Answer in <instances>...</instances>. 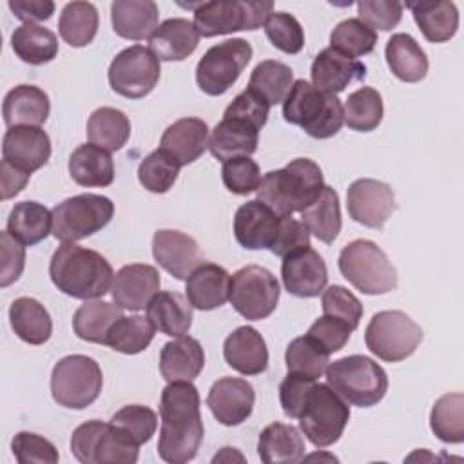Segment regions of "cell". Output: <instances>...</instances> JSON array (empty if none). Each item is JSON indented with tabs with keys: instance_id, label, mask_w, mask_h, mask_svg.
<instances>
[{
	"instance_id": "cell-1",
	"label": "cell",
	"mask_w": 464,
	"mask_h": 464,
	"mask_svg": "<svg viewBox=\"0 0 464 464\" xmlns=\"http://www.w3.org/2000/svg\"><path fill=\"white\" fill-rule=\"evenodd\" d=\"M160 459L170 464L192 460L205 433L199 411V393L192 381H176L163 388L160 399Z\"/></svg>"
},
{
	"instance_id": "cell-2",
	"label": "cell",
	"mask_w": 464,
	"mask_h": 464,
	"mask_svg": "<svg viewBox=\"0 0 464 464\" xmlns=\"http://www.w3.org/2000/svg\"><path fill=\"white\" fill-rule=\"evenodd\" d=\"M54 286L74 299H98L111 290L114 272L111 263L96 250L62 243L49 263Z\"/></svg>"
},
{
	"instance_id": "cell-3",
	"label": "cell",
	"mask_w": 464,
	"mask_h": 464,
	"mask_svg": "<svg viewBox=\"0 0 464 464\" xmlns=\"http://www.w3.org/2000/svg\"><path fill=\"white\" fill-rule=\"evenodd\" d=\"M324 188L321 167L308 160L297 158L277 170L261 178L257 199L279 216H292L310 207Z\"/></svg>"
},
{
	"instance_id": "cell-4",
	"label": "cell",
	"mask_w": 464,
	"mask_h": 464,
	"mask_svg": "<svg viewBox=\"0 0 464 464\" xmlns=\"http://www.w3.org/2000/svg\"><path fill=\"white\" fill-rule=\"evenodd\" d=\"M283 116L315 140L335 136L344 123V109L335 94L323 92L306 80H295L283 100Z\"/></svg>"
},
{
	"instance_id": "cell-5",
	"label": "cell",
	"mask_w": 464,
	"mask_h": 464,
	"mask_svg": "<svg viewBox=\"0 0 464 464\" xmlns=\"http://www.w3.org/2000/svg\"><path fill=\"white\" fill-rule=\"evenodd\" d=\"M328 386L348 404L370 408L382 401L388 392V375L373 359L366 355H348L328 362Z\"/></svg>"
},
{
	"instance_id": "cell-6",
	"label": "cell",
	"mask_w": 464,
	"mask_h": 464,
	"mask_svg": "<svg viewBox=\"0 0 464 464\" xmlns=\"http://www.w3.org/2000/svg\"><path fill=\"white\" fill-rule=\"evenodd\" d=\"M343 277L368 295H381L395 290L397 270L386 252L370 239H355L343 246L339 259Z\"/></svg>"
},
{
	"instance_id": "cell-7",
	"label": "cell",
	"mask_w": 464,
	"mask_h": 464,
	"mask_svg": "<svg viewBox=\"0 0 464 464\" xmlns=\"http://www.w3.org/2000/svg\"><path fill=\"white\" fill-rule=\"evenodd\" d=\"M71 451L82 464H134L140 444L112 422L87 420L72 431Z\"/></svg>"
},
{
	"instance_id": "cell-8",
	"label": "cell",
	"mask_w": 464,
	"mask_h": 464,
	"mask_svg": "<svg viewBox=\"0 0 464 464\" xmlns=\"http://www.w3.org/2000/svg\"><path fill=\"white\" fill-rule=\"evenodd\" d=\"M194 9V27L203 38L236 31H256L274 11L272 2L261 0H214L188 5Z\"/></svg>"
},
{
	"instance_id": "cell-9",
	"label": "cell",
	"mask_w": 464,
	"mask_h": 464,
	"mask_svg": "<svg viewBox=\"0 0 464 464\" xmlns=\"http://www.w3.org/2000/svg\"><path fill=\"white\" fill-rule=\"evenodd\" d=\"M53 236L62 243H76L109 225L114 203L102 194H78L63 199L53 210Z\"/></svg>"
},
{
	"instance_id": "cell-10",
	"label": "cell",
	"mask_w": 464,
	"mask_h": 464,
	"mask_svg": "<svg viewBox=\"0 0 464 464\" xmlns=\"http://www.w3.org/2000/svg\"><path fill=\"white\" fill-rule=\"evenodd\" d=\"M103 375L100 364L87 355L62 357L51 373L53 399L69 410L91 406L102 393Z\"/></svg>"
},
{
	"instance_id": "cell-11",
	"label": "cell",
	"mask_w": 464,
	"mask_h": 464,
	"mask_svg": "<svg viewBox=\"0 0 464 464\" xmlns=\"http://www.w3.org/2000/svg\"><path fill=\"white\" fill-rule=\"evenodd\" d=\"M420 341V326L401 310L377 312L364 330L366 348L386 362L408 359Z\"/></svg>"
},
{
	"instance_id": "cell-12",
	"label": "cell",
	"mask_w": 464,
	"mask_h": 464,
	"mask_svg": "<svg viewBox=\"0 0 464 464\" xmlns=\"http://www.w3.org/2000/svg\"><path fill=\"white\" fill-rule=\"evenodd\" d=\"M348 420V402L328 384H314L299 415V426L306 439L315 448L332 446L341 439Z\"/></svg>"
},
{
	"instance_id": "cell-13",
	"label": "cell",
	"mask_w": 464,
	"mask_h": 464,
	"mask_svg": "<svg viewBox=\"0 0 464 464\" xmlns=\"http://www.w3.org/2000/svg\"><path fill=\"white\" fill-rule=\"evenodd\" d=\"M252 58V45L243 38H230L212 45L196 65V83L208 96L225 94Z\"/></svg>"
},
{
	"instance_id": "cell-14",
	"label": "cell",
	"mask_w": 464,
	"mask_h": 464,
	"mask_svg": "<svg viewBox=\"0 0 464 464\" xmlns=\"http://www.w3.org/2000/svg\"><path fill=\"white\" fill-rule=\"evenodd\" d=\"M279 292V283L270 270L246 265L232 274L228 301L245 319L261 321L276 310Z\"/></svg>"
},
{
	"instance_id": "cell-15",
	"label": "cell",
	"mask_w": 464,
	"mask_h": 464,
	"mask_svg": "<svg viewBox=\"0 0 464 464\" xmlns=\"http://www.w3.org/2000/svg\"><path fill=\"white\" fill-rule=\"evenodd\" d=\"M160 60L143 45H130L118 53L109 65V85L120 96L138 100L147 96L160 80Z\"/></svg>"
},
{
	"instance_id": "cell-16",
	"label": "cell",
	"mask_w": 464,
	"mask_h": 464,
	"mask_svg": "<svg viewBox=\"0 0 464 464\" xmlns=\"http://www.w3.org/2000/svg\"><path fill=\"white\" fill-rule=\"evenodd\" d=\"M346 208L353 221L368 228H381L395 210V194L382 181L361 178L348 187Z\"/></svg>"
},
{
	"instance_id": "cell-17",
	"label": "cell",
	"mask_w": 464,
	"mask_h": 464,
	"mask_svg": "<svg viewBox=\"0 0 464 464\" xmlns=\"http://www.w3.org/2000/svg\"><path fill=\"white\" fill-rule=\"evenodd\" d=\"M51 158V140L42 127H9L2 140V161L27 174L44 167Z\"/></svg>"
},
{
	"instance_id": "cell-18",
	"label": "cell",
	"mask_w": 464,
	"mask_h": 464,
	"mask_svg": "<svg viewBox=\"0 0 464 464\" xmlns=\"http://www.w3.org/2000/svg\"><path fill=\"white\" fill-rule=\"evenodd\" d=\"M152 256L163 270L179 281H187V277L203 263V254L196 239L172 228L154 232Z\"/></svg>"
},
{
	"instance_id": "cell-19",
	"label": "cell",
	"mask_w": 464,
	"mask_h": 464,
	"mask_svg": "<svg viewBox=\"0 0 464 464\" xmlns=\"http://www.w3.org/2000/svg\"><path fill=\"white\" fill-rule=\"evenodd\" d=\"M281 277L292 295L317 297L328 283V270L323 257L314 248L306 246L283 257Z\"/></svg>"
},
{
	"instance_id": "cell-20",
	"label": "cell",
	"mask_w": 464,
	"mask_h": 464,
	"mask_svg": "<svg viewBox=\"0 0 464 464\" xmlns=\"http://www.w3.org/2000/svg\"><path fill=\"white\" fill-rule=\"evenodd\" d=\"M254 386L239 377L218 379L207 395V406L223 426H237L245 422L254 410Z\"/></svg>"
},
{
	"instance_id": "cell-21",
	"label": "cell",
	"mask_w": 464,
	"mask_h": 464,
	"mask_svg": "<svg viewBox=\"0 0 464 464\" xmlns=\"http://www.w3.org/2000/svg\"><path fill=\"white\" fill-rule=\"evenodd\" d=\"M281 216L276 214L259 199H250L243 203L234 216V236L236 241L246 250L272 248Z\"/></svg>"
},
{
	"instance_id": "cell-22",
	"label": "cell",
	"mask_w": 464,
	"mask_h": 464,
	"mask_svg": "<svg viewBox=\"0 0 464 464\" xmlns=\"http://www.w3.org/2000/svg\"><path fill=\"white\" fill-rule=\"evenodd\" d=\"M160 272L152 265L132 263L121 266L112 279L111 294L118 306L125 310H143L160 292Z\"/></svg>"
},
{
	"instance_id": "cell-23",
	"label": "cell",
	"mask_w": 464,
	"mask_h": 464,
	"mask_svg": "<svg viewBox=\"0 0 464 464\" xmlns=\"http://www.w3.org/2000/svg\"><path fill=\"white\" fill-rule=\"evenodd\" d=\"M312 85L323 92L337 94L348 85L366 78V65L334 47L323 49L312 62Z\"/></svg>"
},
{
	"instance_id": "cell-24",
	"label": "cell",
	"mask_w": 464,
	"mask_h": 464,
	"mask_svg": "<svg viewBox=\"0 0 464 464\" xmlns=\"http://www.w3.org/2000/svg\"><path fill=\"white\" fill-rule=\"evenodd\" d=\"M223 357L230 368L243 375H259L268 366L266 343L252 326H239L227 335Z\"/></svg>"
},
{
	"instance_id": "cell-25",
	"label": "cell",
	"mask_w": 464,
	"mask_h": 464,
	"mask_svg": "<svg viewBox=\"0 0 464 464\" xmlns=\"http://www.w3.org/2000/svg\"><path fill=\"white\" fill-rule=\"evenodd\" d=\"M259 129L246 120L223 116L212 129L208 138V150L214 158L227 161L232 158L252 156L257 150Z\"/></svg>"
},
{
	"instance_id": "cell-26",
	"label": "cell",
	"mask_w": 464,
	"mask_h": 464,
	"mask_svg": "<svg viewBox=\"0 0 464 464\" xmlns=\"http://www.w3.org/2000/svg\"><path fill=\"white\" fill-rule=\"evenodd\" d=\"M208 147V125L199 118H181L170 123L161 136L160 149L170 154L179 167L196 161Z\"/></svg>"
},
{
	"instance_id": "cell-27",
	"label": "cell",
	"mask_w": 464,
	"mask_h": 464,
	"mask_svg": "<svg viewBox=\"0 0 464 464\" xmlns=\"http://www.w3.org/2000/svg\"><path fill=\"white\" fill-rule=\"evenodd\" d=\"M185 294L192 308H219L221 304H225L230 294V274L216 263H201L187 277Z\"/></svg>"
},
{
	"instance_id": "cell-28",
	"label": "cell",
	"mask_w": 464,
	"mask_h": 464,
	"mask_svg": "<svg viewBox=\"0 0 464 464\" xmlns=\"http://www.w3.org/2000/svg\"><path fill=\"white\" fill-rule=\"evenodd\" d=\"M199 44V33L187 18L161 22L149 38V49L158 60L179 62L188 58Z\"/></svg>"
},
{
	"instance_id": "cell-29",
	"label": "cell",
	"mask_w": 464,
	"mask_h": 464,
	"mask_svg": "<svg viewBox=\"0 0 464 464\" xmlns=\"http://www.w3.org/2000/svg\"><path fill=\"white\" fill-rule=\"evenodd\" d=\"M205 366V352L198 339L178 337L163 344L160 352V372L167 382L194 381Z\"/></svg>"
},
{
	"instance_id": "cell-30",
	"label": "cell",
	"mask_w": 464,
	"mask_h": 464,
	"mask_svg": "<svg viewBox=\"0 0 464 464\" xmlns=\"http://www.w3.org/2000/svg\"><path fill=\"white\" fill-rule=\"evenodd\" d=\"M51 111L49 96L36 85H16L13 87L2 105L4 121L7 127H20V125H33L40 127L47 121Z\"/></svg>"
},
{
	"instance_id": "cell-31",
	"label": "cell",
	"mask_w": 464,
	"mask_h": 464,
	"mask_svg": "<svg viewBox=\"0 0 464 464\" xmlns=\"http://www.w3.org/2000/svg\"><path fill=\"white\" fill-rule=\"evenodd\" d=\"M112 29L125 40H145L158 27V5L152 0H114Z\"/></svg>"
},
{
	"instance_id": "cell-32",
	"label": "cell",
	"mask_w": 464,
	"mask_h": 464,
	"mask_svg": "<svg viewBox=\"0 0 464 464\" xmlns=\"http://www.w3.org/2000/svg\"><path fill=\"white\" fill-rule=\"evenodd\" d=\"M406 7L411 11L415 24L428 42L442 44L455 36L459 29V11L453 2L419 0L408 2Z\"/></svg>"
},
{
	"instance_id": "cell-33",
	"label": "cell",
	"mask_w": 464,
	"mask_h": 464,
	"mask_svg": "<svg viewBox=\"0 0 464 464\" xmlns=\"http://www.w3.org/2000/svg\"><path fill=\"white\" fill-rule=\"evenodd\" d=\"M257 455L265 464H295L304 457V440L292 424L272 422L257 440Z\"/></svg>"
},
{
	"instance_id": "cell-34",
	"label": "cell",
	"mask_w": 464,
	"mask_h": 464,
	"mask_svg": "<svg viewBox=\"0 0 464 464\" xmlns=\"http://www.w3.org/2000/svg\"><path fill=\"white\" fill-rule=\"evenodd\" d=\"M69 174L82 187H109L114 181V163L111 152L83 143L69 156Z\"/></svg>"
},
{
	"instance_id": "cell-35",
	"label": "cell",
	"mask_w": 464,
	"mask_h": 464,
	"mask_svg": "<svg viewBox=\"0 0 464 464\" xmlns=\"http://www.w3.org/2000/svg\"><path fill=\"white\" fill-rule=\"evenodd\" d=\"M386 63L395 78L415 83L424 80L428 72V56L408 33H395L386 42Z\"/></svg>"
},
{
	"instance_id": "cell-36",
	"label": "cell",
	"mask_w": 464,
	"mask_h": 464,
	"mask_svg": "<svg viewBox=\"0 0 464 464\" xmlns=\"http://www.w3.org/2000/svg\"><path fill=\"white\" fill-rule=\"evenodd\" d=\"M147 317L165 335L181 337L192 324V304L178 292H158L147 304Z\"/></svg>"
},
{
	"instance_id": "cell-37",
	"label": "cell",
	"mask_w": 464,
	"mask_h": 464,
	"mask_svg": "<svg viewBox=\"0 0 464 464\" xmlns=\"http://www.w3.org/2000/svg\"><path fill=\"white\" fill-rule=\"evenodd\" d=\"M9 323L14 334L29 344H44L53 334L49 312L33 297H18L11 303Z\"/></svg>"
},
{
	"instance_id": "cell-38",
	"label": "cell",
	"mask_w": 464,
	"mask_h": 464,
	"mask_svg": "<svg viewBox=\"0 0 464 464\" xmlns=\"http://www.w3.org/2000/svg\"><path fill=\"white\" fill-rule=\"evenodd\" d=\"M53 228V214L38 201L16 203L7 218V232L22 245L44 241Z\"/></svg>"
},
{
	"instance_id": "cell-39",
	"label": "cell",
	"mask_w": 464,
	"mask_h": 464,
	"mask_svg": "<svg viewBox=\"0 0 464 464\" xmlns=\"http://www.w3.org/2000/svg\"><path fill=\"white\" fill-rule=\"evenodd\" d=\"M121 315V306L102 299H89L74 312L72 330L80 339L87 343L105 344V337L111 326Z\"/></svg>"
},
{
	"instance_id": "cell-40",
	"label": "cell",
	"mask_w": 464,
	"mask_h": 464,
	"mask_svg": "<svg viewBox=\"0 0 464 464\" xmlns=\"http://www.w3.org/2000/svg\"><path fill=\"white\" fill-rule=\"evenodd\" d=\"M11 47L14 54L31 65H42L56 58V34L38 24H22L11 34Z\"/></svg>"
},
{
	"instance_id": "cell-41",
	"label": "cell",
	"mask_w": 464,
	"mask_h": 464,
	"mask_svg": "<svg viewBox=\"0 0 464 464\" xmlns=\"http://www.w3.org/2000/svg\"><path fill=\"white\" fill-rule=\"evenodd\" d=\"M301 221L308 228L310 234H314L319 241L330 245L341 232V207H339V196L337 192L324 185L319 198L301 210Z\"/></svg>"
},
{
	"instance_id": "cell-42",
	"label": "cell",
	"mask_w": 464,
	"mask_h": 464,
	"mask_svg": "<svg viewBox=\"0 0 464 464\" xmlns=\"http://www.w3.org/2000/svg\"><path fill=\"white\" fill-rule=\"evenodd\" d=\"M130 136V121L125 112L114 107H100L87 120L89 143L109 152L120 150Z\"/></svg>"
},
{
	"instance_id": "cell-43",
	"label": "cell",
	"mask_w": 464,
	"mask_h": 464,
	"mask_svg": "<svg viewBox=\"0 0 464 464\" xmlns=\"http://www.w3.org/2000/svg\"><path fill=\"white\" fill-rule=\"evenodd\" d=\"M98 9L91 2H69L62 9L58 31L65 44L71 47L89 45L98 33Z\"/></svg>"
},
{
	"instance_id": "cell-44",
	"label": "cell",
	"mask_w": 464,
	"mask_h": 464,
	"mask_svg": "<svg viewBox=\"0 0 464 464\" xmlns=\"http://www.w3.org/2000/svg\"><path fill=\"white\" fill-rule=\"evenodd\" d=\"M156 326L143 315H121L109 330L105 344L116 352L134 355L143 352L154 339Z\"/></svg>"
},
{
	"instance_id": "cell-45",
	"label": "cell",
	"mask_w": 464,
	"mask_h": 464,
	"mask_svg": "<svg viewBox=\"0 0 464 464\" xmlns=\"http://www.w3.org/2000/svg\"><path fill=\"white\" fill-rule=\"evenodd\" d=\"M294 83V71L277 60H265L257 63L250 74L248 89L257 92L272 105L281 103Z\"/></svg>"
},
{
	"instance_id": "cell-46",
	"label": "cell",
	"mask_w": 464,
	"mask_h": 464,
	"mask_svg": "<svg viewBox=\"0 0 464 464\" xmlns=\"http://www.w3.org/2000/svg\"><path fill=\"white\" fill-rule=\"evenodd\" d=\"M343 109H344V123L348 125V129L357 132L375 130L381 125L382 114H384L382 96L373 87H361L353 91L348 96Z\"/></svg>"
},
{
	"instance_id": "cell-47",
	"label": "cell",
	"mask_w": 464,
	"mask_h": 464,
	"mask_svg": "<svg viewBox=\"0 0 464 464\" xmlns=\"http://www.w3.org/2000/svg\"><path fill=\"white\" fill-rule=\"evenodd\" d=\"M431 431L450 444H460L464 440V395L446 393L439 397L430 413Z\"/></svg>"
},
{
	"instance_id": "cell-48",
	"label": "cell",
	"mask_w": 464,
	"mask_h": 464,
	"mask_svg": "<svg viewBox=\"0 0 464 464\" xmlns=\"http://www.w3.org/2000/svg\"><path fill=\"white\" fill-rule=\"evenodd\" d=\"M285 362L288 373L303 375L315 381L324 373L330 362V353L312 337L303 335L290 341L285 352Z\"/></svg>"
},
{
	"instance_id": "cell-49",
	"label": "cell",
	"mask_w": 464,
	"mask_h": 464,
	"mask_svg": "<svg viewBox=\"0 0 464 464\" xmlns=\"http://www.w3.org/2000/svg\"><path fill=\"white\" fill-rule=\"evenodd\" d=\"M375 44L377 33L359 18H348L339 22L330 34V47L352 58L370 54L375 49Z\"/></svg>"
},
{
	"instance_id": "cell-50",
	"label": "cell",
	"mask_w": 464,
	"mask_h": 464,
	"mask_svg": "<svg viewBox=\"0 0 464 464\" xmlns=\"http://www.w3.org/2000/svg\"><path fill=\"white\" fill-rule=\"evenodd\" d=\"M179 165L178 161L161 149H156L145 156L138 167L140 183L154 194L167 192L178 179Z\"/></svg>"
},
{
	"instance_id": "cell-51",
	"label": "cell",
	"mask_w": 464,
	"mask_h": 464,
	"mask_svg": "<svg viewBox=\"0 0 464 464\" xmlns=\"http://www.w3.org/2000/svg\"><path fill=\"white\" fill-rule=\"evenodd\" d=\"M266 38L286 54H297L304 45V31L297 18L285 11H272L265 22Z\"/></svg>"
},
{
	"instance_id": "cell-52",
	"label": "cell",
	"mask_w": 464,
	"mask_h": 464,
	"mask_svg": "<svg viewBox=\"0 0 464 464\" xmlns=\"http://www.w3.org/2000/svg\"><path fill=\"white\" fill-rule=\"evenodd\" d=\"M321 306L324 315H332L343 323H346L352 330L359 326L362 317V304L361 301L344 286L332 285L323 290Z\"/></svg>"
},
{
	"instance_id": "cell-53",
	"label": "cell",
	"mask_w": 464,
	"mask_h": 464,
	"mask_svg": "<svg viewBox=\"0 0 464 464\" xmlns=\"http://www.w3.org/2000/svg\"><path fill=\"white\" fill-rule=\"evenodd\" d=\"M111 422L127 431L140 446L149 442L158 428L156 413L141 404L123 406L111 417Z\"/></svg>"
},
{
	"instance_id": "cell-54",
	"label": "cell",
	"mask_w": 464,
	"mask_h": 464,
	"mask_svg": "<svg viewBox=\"0 0 464 464\" xmlns=\"http://www.w3.org/2000/svg\"><path fill=\"white\" fill-rule=\"evenodd\" d=\"M221 179L230 192L245 196L257 190L261 183V170L259 165L254 160H250V156L232 158L223 161Z\"/></svg>"
},
{
	"instance_id": "cell-55",
	"label": "cell",
	"mask_w": 464,
	"mask_h": 464,
	"mask_svg": "<svg viewBox=\"0 0 464 464\" xmlns=\"http://www.w3.org/2000/svg\"><path fill=\"white\" fill-rule=\"evenodd\" d=\"M11 450L20 464H56L60 459L54 444L33 431L16 433Z\"/></svg>"
},
{
	"instance_id": "cell-56",
	"label": "cell",
	"mask_w": 464,
	"mask_h": 464,
	"mask_svg": "<svg viewBox=\"0 0 464 464\" xmlns=\"http://www.w3.org/2000/svg\"><path fill=\"white\" fill-rule=\"evenodd\" d=\"M402 4L392 0H361L357 4L359 20L370 29L392 31L402 18Z\"/></svg>"
},
{
	"instance_id": "cell-57",
	"label": "cell",
	"mask_w": 464,
	"mask_h": 464,
	"mask_svg": "<svg viewBox=\"0 0 464 464\" xmlns=\"http://www.w3.org/2000/svg\"><path fill=\"white\" fill-rule=\"evenodd\" d=\"M352 328L332 317V315H321L317 317L312 326L308 328L306 335L312 337L319 346H323L328 353H334V352H339L341 348H344V344L348 343L350 335H352Z\"/></svg>"
},
{
	"instance_id": "cell-58",
	"label": "cell",
	"mask_w": 464,
	"mask_h": 464,
	"mask_svg": "<svg viewBox=\"0 0 464 464\" xmlns=\"http://www.w3.org/2000/svg\"><path fill=\"white\" fill-rule=\"evenodd\" d=\"M268 112H270V103L266 100H263L257 92H254L252 89L246 87L228 103L223 116H234V118L246 120L261 130L268 120Z\"/></svg>"
},
{
	"instance_id": "cell-59",
	"label": "cell",
	"mask_w": 464,
	"mask_h": 464,
	"mask_svg": "<svg viewBox=\"0 0 464 464\" xmlns=\"http://www.w3.org/2000/svg\"><path fill=\"white\" fill-rule=\"evenodd\" d=\"M314 384H315L314 379L295 375V373H288L281 381V384H279V402H281V408H283L286 417L299 419Z\"/></svg>"
},
{
	"instance_id": "cell-60",
	"label": "cell",
	"mask_w": 464,
	"mask_h": 464,
	"mask_svg": "<svg viewBox=\"0 0 464 464\" xmlns=\"http://www.w3.org/2000/svg\"><path fill=\"white\" fill-rule=\"evenodd\" d=\"M0 286L5 288L14 283L25 266V248L7 230L0 234Z\"/></svg>"
},
{
	"instance_id": "cell-61",
	"label": "cell",
	"mask_w": 464,
	"mask_h": 464,
	"mask_svg": "<svg viewBox=\"0 0 464 464\" xmlns=\"http://www.w3.org/2000/svg\"><path fill=\"white\" fill-rule=\"evenodd\" d=\"M306 246H310V232L304 227V223L292 216H281L277 237L270 252L279 257H285L286 254L295 252L299 248H306Z\"/></svg>"
},
{
	"instance_id": "cell-62",
	"label": "cell",
	"mask_w": 464,
	"mask_h": 464,
	"mask_svg": "<svg viewBox=\"0 0 464 464\" xmlns=\"http://www.w3.org/2000/svg\"><path fill=\"white\" fill-rule=\"evenodd\" d=\"M9 9L24 24H34L49 20L54 13V2L51 0H11Z\"/></svg>"
},
{
	"instance_id": "cell-63",
	"label": "cell",
	"mask_w": 464,
	"mask_h": 464,
	"mask_svg": "<svg viewBox=\"0 0 464 464\" xmlns=\"http://www.w3.org/2000/svg\"><path fill=\"white\" fill-rule=\"evenodd\" d=\"M31 174L18 170L11 167L9 163L2 161L0 163V181H2V199L14 198L29 181Z\"/></svg>"
},
{
	"instance_id": "cell-64",
	"label": "cell",
	"mask_w": 464,
	"mask_h": 464,
	"mask_svg": "<svg viewBox=\"0 0 464 464\" xmlns=\"http://www.w3.org/2000/svg\"><path fill=\"white\" fill-rule=\"evenodd\" d=\"M236 448H221V453H218L214 459H212V462H218V460H230V459H234V455H239V453H236L234 451Z\"/></svg>"
}]
</instances>
